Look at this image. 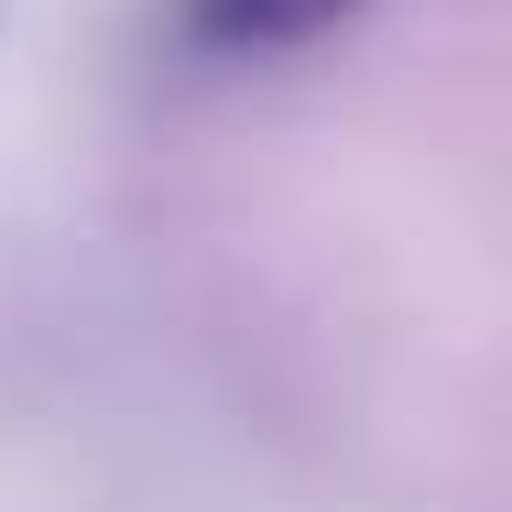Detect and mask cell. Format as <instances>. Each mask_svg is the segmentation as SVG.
<instances>
[{"mask_svg":"<svg viewBox=\"0 0 512 512\" xmlns=\"http://www.w3.org/2000/svg\"><path fill=\"white\" fill-rule=\"evenodd\" d=\"M360 0H164L175 44L207 66H262V55H295L316 33H338Z\"/></svg>","mask_w":512,"mask_h":512,"instance_id":"6da1fadb","label":"cell"}]
</instances>
